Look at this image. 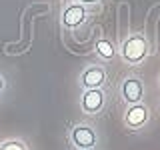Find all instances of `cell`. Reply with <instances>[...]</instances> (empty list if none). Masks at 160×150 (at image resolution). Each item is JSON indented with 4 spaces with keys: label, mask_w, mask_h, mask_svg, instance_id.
<instances>
[{
    "label": "cell",
    "mask_w": 160,
    "mask_h": 150,
    "mask_svg": "<svg viewBox=\"0 0 160 150\" xmlns=\"http://www.w3.org/2000/svg\"><path fill=\"white\" fill-rule=\"evenodd\" d=\"M0 150H28V146H26L24 140L10 138V140H4V142L0 144Z\"/></svg>",
    "instance_id": "9"
},
{
    "label": "cell",
    "mask_w": 160,
    "mask_h": 150,
    "mask_svg": "<svg viewBox=\"0 0 160 150\" xmlns=\"http://www.w3.org/2000/svg\"><path fill=\"white\" fill-rule=\"evenodd\" d=\"M106 104V94L100 88H86L80 96V108L84 114H98Z\"/></svg>",
    "instance_id": "5"
},
{
    "label": "cell",
    "mask_w": 160,
    "mask_h": 150,
    "mask_svg": "<svg viewBox=\"0 0 160 150\" xmlns=\"http://www.w3.org/2000/svg\"><path fill=\"white\" fill-rule=\"evenodd\" d=\"M120 96L122 100L128 104H138L142 102L144 98V82L140 80L138 76H134V74H130L122 80V84H120Z\"/></svg>",
    "instance_id": "4"
},
{
    "label": "cell",
    "mask_w": 160,
    "mask_h": 150,
    "mask_svg": "<svg viewBox=\"0 0 160 150\" xmlns=\"http://www.w3.org/2000/svg\"><path fill=\"white\" fill-rule=\"evenodd\" d=\"M70 142L78 150H92L98 142L96 130L90 126V124H76V126H72V130H70Z\"/></svg>",
    "instance_id": "2"
},
{
    "label": "cell",
    "mask_w": 160,
    "mask_h": 150,
    "mask_svg": "<svg viewBox=\"0 0 160 150\" xmlns=\"http://www.w3.org/2000/svg\"><path fill=\"white\" fill-rule=\"evenodd\" d=\"M148 116H150L148 108L142 102H138V104H130L126 108L122 120H124V126H128L130 130H138L148 122Z\"/></svg>",
    "instance_id": "7"
},
{
    "label": "cell",
    "mask_w": 160,
    "mask_h": 150,
    "mask_svg": "<svg viewBox=\"0 0 160 150\" xmlns=\"http://www.w3.org/2000/svg\"><path fill=\"white\" fill-rule=\"evenodd\" d=\"M148 52H150V46H148V40L142 32L128 34L122 40V44H120V58L126 64H132V66L142 64L146 60Z\"/></svg>",
    "instance_id": "1"
},
{
    "label": "cell",
    "mask_w": 160,
    "mask_h": 150,
    "mask_svg": "<svg viewBox=\"0 0 160 150\" xmlns=\"http://www.w3.org/2000/svg\"><path fill=\"white\" fill-rule=\"evenodd\" d=\"M86 18H88V8L84 6V4L70 2L68 6L62 10V14H60V24L68 30H74V28H78L80 24L86 22Z\"/></svg>",
    "instance_id": "3"
},
{
    "label": "cell",
    "mask_w": 160,
    "mask_h": 150,
    "mask_svg": "<svg viewBox=\"0 0 160 150\" xmlns=\"http://www.w3.org/2000/svg\"><path fill=\"white\" fill-rule=\"evenodd\" d=\"M96 54L102 60H112L116 56V48L112 46V42H110L108 38H100L96 42Z\"/></svg>",
    "instance_id": "8"
},
{
    "label": "cell",
    "mask_w": 160,
    "mask_h": 150,
    "mask_svg": "<svg viewBox=\"0 0 160 150\" xmlns=\"http://www.w3.org/2000/svg\"><path fill=\"white\" fill-rule=\"evenodd\" d=\"M106 68L100 64H92V66L84 68L80 74V86L84 90L86 88H102L106 84Z\"/></svg>",
    "instance_id": "6"
},
{
    "label": "cell",
    "mask_w": 160,
    "mask_h": 150,
    "mask_svg": "<svg viewBox=\"0 0 160 150\" xmlns=\"http://www.w3.org/2000/svg\"><path fill=\"white\" fill-rule=\"evenodd\" d=\"M76 2H80V4H84V6H94V4H98L100 0H76Z\"/></svg>",
    "instance_id": "10"
},
{
    "label": "cell",
    "mask_w": 160,
    "mask_h": 150,
    "mask_svg": "<svg viewBox=\"0 0 160 150\" xmlns=\"http://www.w3.org/2000/svg\"><path fill=\"white\" fill-rule=\"evenodd\" d=\"M4 90H6V80H4V76L0 74V94H2Z\"/></svg>",
    "instance_id": "11"
}]
</instances>
